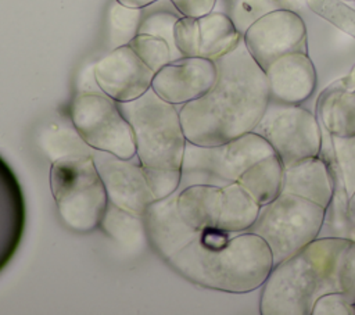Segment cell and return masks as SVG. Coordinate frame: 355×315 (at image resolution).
Here are the masks:
<instances>
[{"mask_svg":"<svg viewBox=\"0 0 355 315\" xmlns=\"http://www.w3.org/2000/svg\"><path fill=\"white\" fill-rule=\"evenodd\" d=\"M216 79L201 97L179 107L187 142L214 146L252 132L269 104L265 71L244 40L215 60Z\"/></svg>","mask_w":355,"mask_h":315,"instance_id":"obj_1","label":"cell"},{"mask_svg":"<svg viewBox=\"0 0 355 315\" xmlns=\"http://www.w3.org/2000/svg\"><path fill=\"white\" fill-rule=\"evenodd\" d=\"M355 296V240L318 237L275 265L262 284V315H311L315 301L329 293Z\"/></svg>","mask_w":355,"mask_h":315,"instance_id":"obj_2","label":"cell"},{"mask_svg":"<svg viewBox=\"0 0 355 315\" xmlns=\"http://www.w3.org/2000/svg\"><path fill=\"white\" fill-rule=\"evenodd\" d=\"M186 280L204 289L243 294L262 287L273 264L268 244L245 230H200L197 237L166 261Z\"/></svg>","mask_w":355,"mask_h":315,"instance_id":"obj_3","label":"cell"},{"mask_svg":"<svg viewBox=\"0 0 355 315\" xmlns=\"http://www.w3.org/2000/svg\"><path fill=\"white\" fill-rule=\"evenodd\" d=\"M118 105L133 129L136 155L154 197L179 190L187 144L179 107L161 99L151 87L140 97Z\"/></svg>","mask_w":355,"mask_h":315,"instance_id":"obj_4","label":"cell"},{"mask_svg":"<svg viewBox=\"0 0 355 315\" xmlns=\"http://www.w3.org/2000/svg\"><path fill=\"white\" fill-rule=\"evenodd\" d=\"M49 180L57 212L68 229L89 233L100 226L110 201L92 155L57 158L51 162Z\"/></svg>","mask_w":355,"mask_h":315,"instance_id":"obj_5","label":"cell"},{"mask_svg":"<svg viewBox=\"0 0 355 315\" xmlns=\"http://www.w3.org/2000/svg\"><path fill=\"white\" fill-rule=\"evenodd\" d=\"M324 215L326 208L322 205L282 191L273 201L259 207L248 230L263 239L277 265L319 237Z\"/></svg>","mask_w":355,"mask_h":315,"instance_id":"obj_6","label":"cell"},{"mask_svg":"<svg viewBox=\"0 0 355 315\" xmlns=\"http://www.w3.org/2000/svg\"><path fill=\"white\" fill-rule=\"evenodd\" d=\"M270 154H273L270 144L255 132L214 146L187 142L179 189L193 185L234 183L248 167Z\"/></svg>","mask_w":355,"mask_h":315,"instance_id":"obj_7","label":"cell"},{"mask_svg":"<svg viewBox=\"0 0 355 315\" xmlns=\"http://www.w3.org/2000/svg\"><path fill=\"white\" fill-rule=\"evenodd\" d=\"M178 207L184 221L198 232H245L259 212V205L237 182L226 186L193 185L179 189Z\"/></svg>","mask_w":355,"mask_h":315,"instance_id":"obj_8","label":"cell"},{"mask_svg":"<svg viewBox=\"0 0 355 315\" xmlns=\"http://www.w3.org/2000/svg\"><path fill=\"white\" fill-rule=\"evenodd\" d=\"M72 126L93 150L121 158L136 155L135 135L118 101L103 92L78 93L69 107Z\"/></svg>","mask_w":355,"mask_h":315,"instance_id":"obj_9","label":"cell"},{"mask_svg":"<svg viewBox=\"0 0 355 315\" xmlns=\"http://www.w3.org/2000/svg\"><path fill=\"white\" fill-rule=\"evenodd\" d=\"M252 132L270 144L284 167L308 157H316L322 150V125L301 104H283L269 100Z\"/></svg>","mask_w":355,"mask_h":315,"instance_id":"obj_10","label":"cell"},{"mask_svg":"<svg viewBox=\"0 0 355 315\" xmlns=\"http://www.w3.org/2000/svg\"><path fill=\"white\" fill-rule=\"evenodd\" d=\"M244 44L265 71L270 62L288 53H308L306 26L300 14L280 7L255 21L243 35Z\"/></svg>","mask_w":355,"mask_h":315,"instance_id":"obj_11","label":"cell"},{"mask_svg":"<svg viewBox=\"0 0 355 315\" xmlns=\"http://www.w3.org/2000/svg\"><path fill=\"white\" fill-rule=\"evenodd\" d=\"M92 157L104 183L108 201L143 215L155 197L137 155L121 158L107 151L94 150Z\"/></svg>","mask_w":355,"mask_h":315,"instance_id":"obj_12","label":"cell"},{"mask_svg":"<svg viewBox=\"0 0 355 315\" xmlns=\"http://www.w3.org/2000/svg\"><path fill=\"white\" fill-rule=\"evenodd\" d=\"M154 72L126 44L110 50L94 61V76L103 93L118 103L135 100L153 83Z\"/></svg>","mask_w":355,"mask_h":315,"instance_id":"obj_13","label":"cell"},{"mask_svg":"<svg viewBox=\"0 0 355 315\" xmlns=\"http://www.w3.org/2000/svg\"><path fill=\"white\" fill-rule=\"evenodd\" d=\"M216 79V64L202 57H182L155 72L151 89L178 107L207 93Z\"/></svg>","mask_w":355,"mask_h":315,"instance_id":"obj_14","label":"cell"},{"mask_svg":"<svg viewBox=\"0 0 355 315\" xmlns=\"http://www.w3.org/2000/svg\"><path fill=\"white\" fill-rule=\"evenodd\" d=\"M179 190L155 198L143 212V223L148 246L165 262L191 243L198 230L191 228L178 207Z\"/></svg>","mask_w":355,"mask_h":315,"instance_id":"obj_15","label":"cell"},{"mask_svg":"<svg viewBox=\"0 0 355 315\" xmlns=\"http://www.w3.org/2000/svg\"><path fill=\"white\" fill-rule=\"evenodd\" d=\"M269 99L283 104H301L316 87V69L308 53H288L265 69Z\"/></svg>","mask_w":355,"mask_h":315,"instance_id":"obj_16","label":"cell"},{"mask_svg":"<svg viewBox=\"0 0 355 315\" xmlns=\"http://www.w3.org/2000/svg\"><path fill=\"white\" fill-rule=\"evenodd\" d=\"M26 223V207L19 182L0 157V272L15 255Z\"/></svg>","mask_w":355,"mask_h":315,"instance_id":"obj_17","label":"cell"},{"mask_svg":"<svg viewBox=\"0 0 355 315\" xmlns=\"http://www.w3.org/2000/svg\"><path fill=\"white\" fill-rule=\"evenodd\" d=\"M282 191L300 196L327 208L334 191L330 164L319 154L284 167Z\"/></svg>","mask_w":355,"mask_h":315,"instance_id":"obj_18","label":"cell"},{"mask_svg":"<svg viewBox=\"0 0 355 315\" xmlns=\"http://www.w3.org/2000/svg\"><path fill=\"white\" fill-rule=\"evenodd\" d=\"M318 119L330 135L355 133V85L344 86L334 80L319 96Z\"/></svg>","mask_w":355,"mask_h":315,"instance_id":"obj_19","label":"cell"},{"mask_svg":"<svg viewBox=\"0 0 355 315\" xmlns=\"http://www.w3.org/2000/svg\"><path fill=\"white\" fill-rule=\"evenodd\" d=\"M241 39L226 12L211 11L198 18V57L215 61L236 49Z\"/></svg>","mask_w":355,"mask_h":315,"instance_id":"obj_20","label":"cell"},{"mask_svg":"<svg viewBox=\"0 0 355 315\" xmlns=\"http://www.w3.org/2000/svg\"><path fill=\"white\" fill-rule=\"evenodd\" d=\"M284 165L273 153L248 167L237 183L261 207L273 201L283 189Z\"/></svg>","mask_w":355,"mask_h":315,"instance_id":"obj_21","label":"cell"},{"mask_svg":"<svg viewBox=\"0 0 355 315\" xmlns=\"http://www.w3.org/2000/svg\"><path fill=\"white\" fill-rule=\"evenodd\" d=\"M98 228L126 250L140 248L147 241L141 215L112 203H108Z\"/></svg>","mask_w":355,"mask_h":315,"instance_id":"obj_22","label":"cell"},{"mask_svg":"<svg viewBox=\"0 0 355 315\" xmlns=\"http://www.w3.org/2000/svg\"><path fill=\"white\" fill-rule=\"evenodd\" d=\"M180 17L182 14L171 0H157L141 8V21L137 33L153 35L164 39L171 46L175 58H182L183 56L176 49L173 39L175 24Z\"/></svg>","mask_w":355,"mask_h":315,"instance_id":"obj_23","label":"cell"},{"mask_svg":"<svg viewBox=\"0 0 355 315\" xmlns=\"http://www.w3.org/2000/svg\"><path fill=\"white\" fill-rule=\"evenodd\" d=\"M141 21V8L128 7L114 0L105 17V47L114 50L126 46L137 35Z\"/></svg>","mask_w":355,"mask_h":315,"instance_id":"obj_24","label":"cell"},{"mask_svg":"<svg viewBox=\"0 0 355 315\" xmlns=\"http://www.w3.org/2000/svg\"><path fill=\"white\" fill-rule=\"evenodd\" d=\"M129 46L154 74L171 61L176 60L168 42L153 35L137 33L130 40Z\"/></svg>","mask_w":355,"mask_h":315,"instance_id":"obj_25","label":"cell"},{"mask_svg":"<svg viewBox=\"0 0 355 315\" xmlns=\"http://www.w3.org/2000/svg\"><path fill=\"white\" fill-rule=\"evenodd\" d=\"M306 6L355 40V8L343 0H306Z\"/></svg>","mask_w":355,"mask_h":315,"instance_id":"obj_26","label":"cell"},{"mask_svg":"<svg viewBox=\"0 0 355 315\" xmlns=\"http://www.w3.org/2000/svg\"><path fill=\"white\" fill-rule=\"evenodd\" d=\"M276 8H280V4L275 0H229L226 14L236 29L244 35L255 21Z\"/></svg>","mask_w":355,"mask_h":315,"instance_id":"obj_27","label":"cell"},{"mask_svg":"<svg viewBox=\"0 0 355 315\" xmlns=\"http://www.w3.org/2000/svg\"><path fill=\"white\" fill-rule=\"evenodd\" d=\"M334 161L348 197L355 190V133L330 135Z\"/></svg>","mask_w":355,"mask_h":315,"instance_id":"obj_28","label":"cell"},{"mask_svg":"<svg viewBox=\"0 0 355 315\" xmlns=\"http://www.w3.org/2000/svg\"><path fill=\"white\" fill-rule=\"evenodd\" d=\"M43 147L49 157H51V162L60 157L71 155V154H87L93 155L94 150L87 146L83 139L79 136L76 129L73 132L67 128L55 129L46 135L43 139Z\"/></svg>","mask_w":355,"mask_h":315,"instance_id":"obj_29","label":"cell"},{"mask_svg":"<svg viewBox=\"0 0 355 315\" xmlns=\"http://www.w3.org/2000/svg\"><path fill=\"white\" fill-rule=\"evenodd\" d=\"M173 39L183 57H198V18L182 15L175 24Z\"/></svg>","mask_w":355,"mask_h":315,"instance_id":"obj_30","label":"cell"},{"mask_svg":"<svg viewBox=\"0 0 355 315\" xmlns=\"http://www.w3.org/2000/svg\"><path fill=\"white\" fill-rule=\"evenodd\" d=\"M311 315H355V296L345 291H334L319 297Z\"/></svg>","mask_w":355,"mask_h":315,"instance_id":"obj_31","label":"cell"},{"mask_svg":"<svg viewBox=\"0 0 355 315\" xmlns=\"http://www.w3.org/2000/svg\"><path fill=\"white\" fill-rule=\"evenodd\" d=\"M184 17L200 18L214 11L216 0H171Z\"/></svg>","mask_w":355,"mask_h":315,"instance_id":"obj_32","label":"cell"},{"mask_svg":"<svg viewBox=\"0 0 355 315\" xmlns=\"http://www.w3.org/2000/svg\"><path fill=\"white\" fill-rule=\"evenodd\" d=\"M94 92H101V89L98 87V83L94 76V62H93L82 71L78 82V93H94Z\"/></svg>","mask_w":355,"mask_h":315,"instance_id":"obj_33","label":"cell"},{"mask_svg":"<svg viewBox=\"0 0 355 315\" xmlns=\"http://www.w3.org/2000/svg\"><path fill=\"white\" fill-rule=\"evenodd\" d=\"M348 215H349V222H351V225L354 228V232H355V190L348 197Z\"/></svg>","mask_w":355,"mask_h":315,"instance_id":"obj_34","label":"cell"},{"mask_svg":"<svg viewBox=\"0 0 355 315\" xmlns=\"http://www.w3.org/2000/svg\"><path fill=\"white\" fill-rule=\"evenodd\" d=\"M119 3L128 6V7H135V8H143L157 0H118Z\"/></svg>","mask_w":355,"mask_h":315,"instance_id":"obj_35","label":"cell"},{"mask_svg":"<svg viewBox=\"0 0 355 315\" xmlns=\"http://www.w3.org/2000/svg\"><path fill=\"white\" fill-rule=\"evenodd\" d=\"M337 82L341 83V85H344V86H352V85H355V64L352 65L351 71H349L345 76L337 79Z\"/></svg>","mask_w":355,"mask_h":315,"instance_id":"obj_36","label":"cell"},{"mask_svg":"<svg viewBox=\"0 0 355 315\" xmlns=\"http://www.w3.org/2000/svg\"><path fill=\"white\" fill-rule=\"evenodd\" d=\"M343 1H344V0H343Z\"/></svg>","mask_w":355,"mask_h":315,"instance_id":"obj_37","label":"cell"},{"mask_svg":"<svg viewBox=\"0 0 355 315\" xmlns=\"http://www.w3.org/2000/svg\"><path fill=\"white\" fill-rule=\"evenodd\" d=\"M354 1H355V0H354Z\"/></svg>","mask_w":355,"mask_h":315,"instance_id":"obj_38","label":"cell"}]
</instances>
